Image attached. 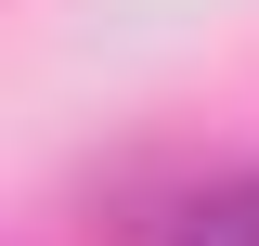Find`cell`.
Here are the masks:
<instances>
[{
    "label": "cell",
    "mask_w": 259,
    "mask_h": 246,
    "mask_svg": "<svg viewBox=\"0 0 259 246\" xmlns=\"http://www.w3.org/2000/svg\"><path fill=\"white\" fill-rule=\"evenodd\" d=\"M156 246H259V182H207Z\"/></svg>",
    "instance_id": "cell-1"
}]
</instances>
